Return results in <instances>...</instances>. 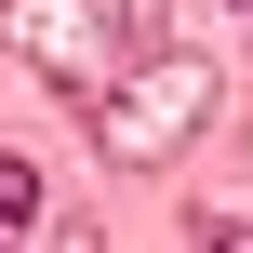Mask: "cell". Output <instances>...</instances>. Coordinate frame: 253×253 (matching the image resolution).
<instances>
[{"mask_svg": "<svg viewBox=\"0 0 253 253\" xmlns=\"http://www.w3.org/2000/svg\"><path fill=\"white\" fill-rule=\"evenodd\" d=\"M213 93H227V80H213L200 53H133V67L107 80V107H93V147H107L120 173H147V160H173V147L213 120Z\"/></svg>", "mask_w": 253, "mask_h": 253, "instance_id": "cell-1", "label": "cell"}, {"mask_svg": "<svg viewBox=\"0 0 253 253\" xmlns=\"http://www.w3.org/2000/svg\"><path fill=\"white\" fill-rule=\"evenodd\" d=\"M160 13H173V0H13L0 40H13L40 80H107L120 53H160Z\"/></svg>", "mask_w": 253, "mask_h": 253, "instance_id": "cell-2", "label": "cell"}, {"mask_svg": "<svg viewBox=\"0 0 253 253\" xmlns=\"http://www.w3.org/2000/svg\"><path fill=\"white\" fill-rule=\"evenodd\" d=\"M40 213H53V200H40V173H27V160H0V227H40Z\"/></svg>", "mask_w": 253, "mask_h": 253, "instance_id": "cell-3", "label": "cell"}, {"mask_svg": "<svg viewBox=\"0 0 253 253\" xmlns=\"http://www.w3.org/2000/svg\"><path fill=\"white\" fill-rule=\"evenodd\" d=\"M240 13H253V0H240Z\"/></svg>", "mask_w": 253, "mask_h": 253, "instance_id": "cell-4", "label": "cell"}]
</instances>
